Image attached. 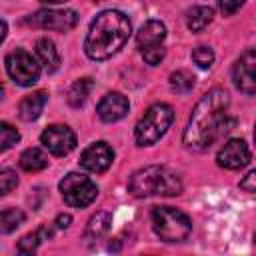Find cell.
<instances>
[{"mask_svg":"<svg viewBox=\"0 0 256 256\" xmlns=\"http://www.w3.org/2000/svg\"><path fill=\"white\" fill-rule=\"evenodd\" d=\"M228 104H230V98L222 88H212L198 100V104L190 114L188 126L184 130V144L190 150H196V152L206 150L224 132L230 130L232 122H228V116H226Z\"/></svg>","mask_w":256,"mask_h":256,"instance_id":"1","label":"cell"},{"mask_svg":"<svg viewBox=\"0 0 256 256\" xmlns=\"http://www.w3.org/2000/svg\"><path fill=\"white\" fill-rule=\"evenodd\" d=\"M130 20L120 10L100 12L86 34L84 50L92 60H106L114 56L130 38Z\"/></svg>","mask_w":256,"mask_h":256,"instance_id":"2","label":"cell"},{"mask_svg":"<svg viewBox=\"0 0 256 256\" xmlns=\"http://www.w3.org/2000/svg\"><path fill=\"white\" fill-rule=\"evenodd\" d=\"M128 190L136 198L148 196H178L182 192V182L176 172L166 166H146L132 174Z\"/></svg>","mask_w":256,"mask_h":256,"instance_id":"3","label":"cell"},{"mask_svg":"<svg viewBox=\"0 0 256 256\" xmlns=\"http://www.w3.org/2000/svg\"><path fill=\"white\" fill-rule=\"evenodd\" d=\"M172 120H174V110H172V106H168V104H164V102L152 104V106L144 112V116L138 120V124H136V128H134V138H136V142H138L140 146H150V144L158 142V140L166 134V130L170 128Z\"/></svg>","mask_w":256,"mask_h":256,"instance_id":"4","label":"cell"},{"mask_svg":"<svg viewBox=\"0 0 256 256\" xmlns=\"http://www.w3.org/2000/svg\"><path fill=\"white\" fill-rule=\"evenodd\" d=\"M150 218H152L154 232L164 242H182L192 232L190 218L172 206H156Z\"/></svg>","mask_w":256,"mask_h":256,"instance_id":"5","label":"cell"},{"mask_svg":"<svg viewBox=\"0 0 256 256\" xmlns=\"http://www.w3.org/2000/svg\"><path fill=\"white\" fill-rule=\"evenodd\" d=\"M60 192H62L66 204H70L74 208H84L96 200L98 186L88 176L70 172L60 180Z\"/></svg>","mask_w":256,"mask_h":256,"instance_id":"6","label":"cell"},{"mask_svg":"<svg viewBox=\"0 0 256 256\" xmlns=\"http://www.w3.org/2000/svg\"><path fill=\"white\" fill-rule=\"evenodd\" d=\"M6 70L8 76L20 86H32L40 78V64L30 52L22 48H16L6 56Z\"/></svg>","mask_w":256,"mask_h":256,"instance_id":"7","label":"cell"},{"mask_svg":"<svg viewBox=\"0 0 256 256\" xmlns=\"http://www.w3.org/2000/svg\"><path fill=\"white\" fill-rule=\"evenodd\" d=\"M24 24L42 30L68 32L78 24V14L74 10H38L24 18Z\"/></svg>","mask_w":256,"mask_h":256,"instance_id":"8","label":"cell"},{"mask_svg":"<svg viewBox=\"0 0 256 256\" xmlns=\"http://www.w3.org/2000/svg\"><path fill=\"white\" fill-rule=\"evenodd\" d=\"M40 142L54 156H66L76 148V134L70 130V126L52 124L40 134Z\"/></svg>","mask_w":256,"mask_h":256,"instance_id":"9","label":"cell"},{"mask_svg":"<svg viewBox=\"0 0 256 256\" xmlns=\"http://www.w3.org/2000/svg\"><path fill=\"white\" fill-rule=\"evenodd\" d=\"M234 84L240 92L252 96L256 92V52L248 48L234 64Z\"/></svg>","mask_w":256,"mask_h":256,"instance_id":"10","label":"cell"},{"mask_svg":"<svg viewBox=\"0 0 256 256\" xmlns=\"http://www.w3.org/2000/svg\"><path fill=\"white\" fill-rule=\"evenodd\" d=\"M216 160H218V166H222V168H226V170L244 168V166L250 162V148H248V144H246L244 140H240V138L228 140V142L220 148Z\"/></svg>","mask_w":256,"mask_h":256,"instance_id":"11","label":"cell"},{"mask_svg":"<svg viewBox=\"0 0 256 256\" xmlns=\"http://www.w3.org/2000/svg\"><path fill=\"white\" fill-rule=\"evenodd\" d=\"M114 160V152L106 142H94L92 146H88L82 156H80V166L88 172H104L110 168Z\"/></svg>","mask_w":256,"mask_h":256,"instance_id":"12","label":"cell"},{"mask_svg":"<svg viewBox=\"0 0 256 256\" xmlns=\"http://www.w3.org/2000/svg\"><path fill=\"white\" fill-rule=\"evenodd\" d=\"M128 108H130V104H128L126 96H122L118 92H110L98 102L96 112L102 122H116L128 114Z\"/></svg>","mask_w":256,"mask_h":256,"instance_id":"13","label":"cell"},{"mask_svg":"<svg viewBox=\"0 0 256 256\" xmlns=\"http://www.w3.org/2000/svg\"><path fill=\"white\" fill-rule=\"evenodd\" d=\"M166 38V26L160 22V20H148L136 34V44L140 50H146V48H156V46H162Z\"/></svg>","mask_w":256,"mask_h":256,"instance_id":"14","label":"cell"},{"mask_svg":"<svg viewBox=\"0 0 256 256\" xmlns=\"http://www.w3.org/2000/svg\"><path fill=\"white\" fill-rule=\"evenodd\" d=\"M46 102H48V94H46L44 90H38V92H32V94L24 96V98L20 100V104H18V116H20L24 122L36 120V118L42 114Z\"/></svg>","mask_w":256,"mask_h":256,"instance_id":"15","label":"cell"},{"mask_svg":"<svg viewBox=\"0 0 256 256\" xmlns=\"http://www.w3.org/2000/svg\"><path fill=\"white\" fill-rule=\"evenodd\" d=\"M36 56H38V64L48 74H52V72L58 70V66H60V54H58V50H56V46H54L52 40L40 38L36 42Z\"/></svg>","mask_w":256,"mask_h":256,"instance_id":"16","label":"cell"},{"mask_svg":"<svg viewBox=\"0 0 256 256\" xmlns=\"http://www.w3.org/2000/svg\"><path fill=\"white\" fill-rule=\"evenodd\" d=\"M212 18H214V10L210 6H194L192 10H188L186 24L192 32H200L212 22Z\"/></svg>","mask_w":256,"mask_h":256,"instance_id":"17","label":"cell"},{"mask_svg":"<svg viewBox=\"0 0 256 256\" xmlns=\"http://www.w3.org/2000/svg\"><path fill=\"white\" fill-rule=\"evenodd\" d=\"M20 166L26 172H38L48 166V156L40 148H26L20 154Z\"/></svg>","mask_w":256,"mask_h":256,"instance_id":"18","label":"cell"},{"mask_svg":"<svg viewBox=\"0 0 256 256\" xmlns=\"http://www.w3.org/2000/svg\"><path fill=\"white\" fill-rule=\"evenodd\" d=\"M110 224H112V216L110 212H96L88 224H86V238L88 240H96V238H102L108 230H110Z\"/></svg>","mask_w":256,"mask_h":256,"instance_id":"19","label":"cell"},{"mask_svg":"<svg viewBox=\"0 0 256 256\" xmlns=\"http://www.w3.org/2000/svg\"><path fill=\"white\" fill-rule=\"evenodd\" d=\"M90 90H92V80H90V78L76 80V82L70 86V90H68V104L74 106V108H80V106L86 102Z\"/></svg>","mask_w":256,"mask_h":256,"instance_id":"20","label":"cell"},{"mask_svg":"<svg viewBox=\"0 0 256 256\" xmlns=\"http://www.w3.org/2000/svg\"><path fill=\"white\" fill-rule=\"evenodd\" d=\"M50 236H52V230H50L48 226H42V228H38L36 232L24 236V238L18 242V252H22V254H32V252L40 246V242H42V240H48Z\"/></svg>","mask_w":256,"mask_h":256,"instance_id":"21","label":"cell"},{"mask_svg":"<svg viewBox=\"0 0 256 256\" xmlns=\"http://www.w3.org/2000/svg\"><path fill=\"white\" fill-rule=\"evenodd\" d=\"M26 214L20 208H6L0 210V234H10L14 232L22 222H24Z\"/></svg>","mask_w":256,"mask_h":256,"instance_id":"22","label":"cell"},{"mask_svg":"<svg viewBox=\"0 0 256 256\" xmlns=\"http://www.w3.org/2000/svg\"><path fill=\"white\" fill-rule=\"evenodd\" d=\"M170 86L178 94H186L194 88V76L186 70H176L170 74Z\"/></svg>","mask_w":256,"mask_h":256,"instance_id":"23","label":"cell"},{"mask_svg":"<svg viewBox=\"0 0 256 256\" xmlns=\"http://www.w3.org/2000/svg\"><path fill=\"white\" fill-rule=\"evenodd\" d=\"M18 140H20V132L8 122H0V152L10 150L14 144H18Z\"/></svg>","mask_w":256,"mask_h":256,"instance_id":"24","label":"cell"},{"mask_svg":"<svg viewBox=\"0 0 256 256\" xmlns=\"http://www.w3.org/2000/svg\"><path fill=\"white\" fill-rule=\"evenodd\" d=\"M192 60L200 66V68H210L214 62V52L210 46H196L192 50Z\"/></svg>","mask_w":256,"mask_h":256,"instance_id":"25","label":"cell"},{"mask_svg":"<svg viewBox=\"0 0 256 256\" xmlns=\"http://www.w3.org/2000/svg\"><path fill=\"white\" fill-rule=\"evenodd\" d=\"M16 186H18V176H16V172L10 170V168L0 170V196L12 192Z\"/></svg>","mask_w":256,"mask_h":256,"instance_id":"26","label":"cell"},{"mask_svg":"<svg viewBox=\"0 0 256 256\" xmlns=\"http://www.w3.org/2000/svg\"><path fill=\"white\" fill-rule=\"evenodd\" d=\"M142 52V58L150 64V66H156V64H160V60L164 58V54H166V50H164V46H156V48H146V50H140Z\"/></svg>","mask_w":256,"mask_h":256,"instance_id":"27","label":"cell"},{"mask_svg":"<svg viewBox=\"0 0 256 256\" xmlns=\"http://www.w3.org/2000/svg\"><path fill=\"white\" fill-rule=\"evenodd\" d=\"M246 0H218V6H220V10L226 14V16H230V14H234L236 10H240V6L244 4Z\"/></svg>","mask_w":256,"mask_h":256,"instance_id":"28","label":"cell"},{"mask_svg":"<svg viewBox=\"0 0 256 256\" xmlns=\"http://www.w3.org/2000/svg\"><path fill=\"white\" fill-rule=\"evenodd\" d=\"M254 182H256V172L252 170V172H248L246 178L240 182V188L246 190V192H254V190H256V184H254Z\"/></svg>","mask_w":256,"mask_h":256,"instance_id":"29","label":"cell"},{"mask_svg":"<svg viewBox=\"0 0 256 256\" xmlns=\"http://www.w3.org/2000/svg\"><path fill=\"white\" fill-rule=\"evenodd\" d=\"M70 222H72V216L70 214H60V216H56V226L58 228H68L70 226Z\"/></svg>","mask_w":256,"mask_h":256,"instance_id":"30","label":"cell"},{"mask_svg":"<svg viewBox=\"0 0 256 256\" xmlns=\"http://www.w3.org/2000/svg\"><path fill=\"white\" fill-rule=\"evenodd\" d=\"M6 32H8V26H6V22H4V20H0V44L4 42V38H6Z\"/></svg>","mask_w":256,"mask_h":256,"instance_id":"31","label":"cell"},{"mask_svg":"<svg viewBox=\"0 0 256 256\" xmlns=\"http://www.w3.org/2000/svg\"><path fill=\"white\" fill-rule=\"evenodd\" d=\"M40 2H44V4H62L66 0H40Z\"/></svg>","mask_w":256,"mask_h":256,"instance_id":"32","label":"cell"}]
</instances>
